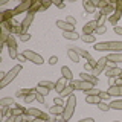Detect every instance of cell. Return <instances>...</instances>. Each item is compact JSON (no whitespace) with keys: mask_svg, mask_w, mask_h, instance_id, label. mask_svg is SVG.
I'll list each match as a JSON object with an SVG mask.
<instances>
[{"mask_svg":"<svg viewBox=\"0 0 122 122\" xmlns=\"http://www.w3.org/2000/svg\"><path fill=\"white\" fill-rule=\"evenodd\" d=\"M95 51L99 52H122V41H101V43H95Z\"/></svg>","mask_w":122,"mask_h":122,"instance_id":"cell-1","label":"cell"},{"mask_svg":"<svg viewBox=\"0 0 122 122\" xmlns=\"http://www.w3.org/2000/svg\"><path fill=\"white\" fill-rule=\"evenodd\" d=\"M107 32V28H105V25L104 26H98V29H96V35H102V34H105Z\"/></svg>","mask_w":122,"mask_h":122,"instance_id":"cell-40","label":"cell"},{"mask_svg":"<svg viewBox=\"0 0 122 122\" xmlns=\"http://www.w3.org/2000/svg\"><path fill=\"white\" fill-rule=\"evenodd\" d=\"M55 105H66V104H63V98H55Z\"/></svg>","mask_w":122,"mask_h":122,"instance_id":"cell-48","label":"cell"},{"mask_svg":"<svg viewBox=\"0 0 122 122\" xmlns=\"http://www.w3.org/2000/svg\"><path fill=\"white\" fill-rule=\"evenodd\" d=\"M56 122H69V121H66V119H60L58 121V119H56Z\"/></svg>","mask_w":122,"mask_h":122,"instance_id":"cell-50","label":"cell"},{"mask_svg":"<svg viewBox=\"0 0 122 122\" xmlns=\"http://www.w3.org/2000/svg\"><path fill=\"white\" fill-rule=\"evenodd\" d=\"M23 114H26V108H21V107H14V108H11V116L17 117V116H23Z\"/></svg>","mask_w":122,"mask_h":122,"instance_id":"cell-24","label":"cell"},{"mask_svg":"<svg viewBox=\"0 0 122 122\" xmlns=\"http://www.w3.org/2000/svg\"><path fill=\"white\" fill-rule=\"evenodd\" d=\"M34 5V2L32 0H25V2H21L20 5H17L12 9V15L15 17V15H18V14H21V12H29V9H30V6Z\"/></svg>","mask_w":122,"mask_h":122,"instance_id":"cell-5","label":"cell"},{"mask_svg":"<svg viewBox=\"0 0 122 122\" xmlns=\"http://www.w3.org/2000/svg\"><path fill=\"white\" fill-rule=\"evenodd\" d=\"M56 26L60 29H63V32H73L75 30V26L69 25L66 20H56Z\"/></svg>","mask_w":122,"mask_h":122,"instance_id":"cell-13","label":"cell"},{"mask_svg":"<svg viewBox=\"0 0 122 122\" xmlns=\"http://www.w3.org/2000/svg\"><path fill=\"white\" fill-rule=\"evenodd\" d=\"M113 122H119V121H113Z\"/></svg>","mask_w":122,"mask_h":122,"instance_id":"cell-52","label":"cell"},{"mask_svg":"<svg viewBox=\"0 0 122 122\" xmlns=\"http://www.w3.org/2000/svg\"><path fill=\"white\" fill-rule=\"evenodd\" d=\"M61 76H63V78H66V79H69V81H73V73H72V70L67 66H63V67H61Z\"/></svg>","mask_w":122,"mask_h":122,"instance_id":"cell-19","label":"cell"},{"mask_svg":"<svg viewBox=\"0 0 122 122\" xmlns=\"http://www.w3.org/2000/svg\"><path fill=\"white\" fill-rule=\"evenodd\" d=\"M81 40L84 41V43H95V41H96V37L95 35H82Z\"/></svg>","mask_w":122,"mask_h":122,"instance_id":"cell-37","label":"cell"},{"mask_svg":"<svg viewBox=\"0 0 122 122\" xmlns=\"http://www.w3.org/2000/svg\"><path fill=\"white\" fill-rule=\"evenodd\" d=\"M75 107H76V96H75V95H72V96H69L67 101H66V105H64V113H63V119L70 121V117L73 116V113H75Z\"/></svg>","mask_w":122,"mask_h":122,"instance_id":"cell-3","label":"cell"},{"mask_svg":"<svg viewBox=\"0 0 122 122\" xmlns=\"http://www.w3.org/2000/svg\"><path fill=\"white\" fill-rule=\"evenodd\" d=\"M63 37L64 38H67V40H78V38H81L79 37V34L78 32H63Z\"/></svg>","mask_w":122,"mask_h":122,"instance_id":"cell-28","label":"cell"},{"mask_svg":"<svg viewBox=\"0 0 122 122\" xmlns=\"http://www.w3.org/2000/svg\"><path fill=\"white\" fill-rule=\"evenodd\" d=\"M69 49H73V51H75L76 53H78L79 56H82V58H86L87 61H89V60L92 58L89 52H87V51H84V49H81V47H78V46H75V47H73V46H70V47H69Z\"/></svg>","mask_w":122,"mask_h":122,"instance_id":"cell-18","label":"cell"},{"mask_svg":"<svg viewBox=\"0 0 122 122\" xmlns=\"http://www.w3.org/2000/svg\"><path fill=\"white\" fill-rule=\"evenodd\" d=\"M20 72H21V64H15L9 72H6L2 76V79H0V89H5L9 82H12V79H15V76L20 73Z\"/></svg>","mask_w":122,"mask_h":122,"instance_id":"cell-2","label":"cell"},{"mask_svg":"<svg viewBox=\"0 0 122 122\" xmlns=\"http://www.w3.org/2000/svg\"><path fill=\"white\" fill-rule=\"evenodd\" d=\"M114 34H117V35H122V28H121V26H114Z\"/></svg>","mask_w":122,"mask_h":122,"instance_id":"cell-46","label":"cell"},{"mask_svg":"<svg viewBox=\"0 0 122 122\" xmlns=\"http://www.w3.org/2000/svg\"><path fill=\"white\" fill-rule=\"evenodd\" d=\"M51 5H53V2H43V9H47V8H51Z\"/></svg>","mask_w":122,"mask_h":122,"instance_id":"cell-45","label":"cell"},{"mask_svg":"<svg viewBox=\"0 0 122 122\" xmlns=\"http://www.w3.org/2000/svg\"><path fill=\"white\" fill-rule=\"evenodd\" d=\"M86 102L87 104H99L101 102V98L99 96H86Z\"/></svg>","mask_w":122,"mask_h":122,"instance_id":"cell-32","label":"cell"},{"mask_svg":"<svg viewBox=\"0 0 122 122\" xmlns=\"http://www.w3.org/2000/svg\"><path fill=\"white\" fill-rule=\"evenodd\" d=\"M21 122H30V121H28V119H23V121H21Z\"/></svg>","mask_w":122,"mask_h":122,"instance_id":"cell-51","label":"cell"},{"mask_svg":"<svg viewBox=\"0 0 122 122\" xmlns=\"http://www.w3.org/2000/svg\"><path fill=\"white\" fill-rule=\"evenodd\" d=\"M66 86H67V84H66V78H63V76H61L58 81L55 82V90L58 92V93H61V92L64 90V87H66Z\"/></svg>","mask_w":122,"mask_h":122,"instance_id":"cell-23","label":"cell"},{"mask_svg":"<svg viewBox=\"0 0 122 122\" xmlns=\"http://www.w3.org/2000/svg\"><path fill=\"white\" fill-rule=\"evenodd\" d=\"M12 104H14V98L6 96V98L0 99V105H2V107H9V105H12Z\"/></svg>","mask_w":122,"mask_h":122,"instance_id":"cell-29","label":"cell"},{"mask_svg":"<svg viewBox=\"0 0 122 122\" xmlns=\"http://www.w3.org/2000/svg\"><path fill=\"white\" fill-rule=\"evenodd\" d=\"M107 61L108 63H122V52H113V53H108L107 55Z\"/></svg>","mask_w":122,"mask_h":122,"instance_id":"cell-15","label":"cell"},{"mask_svg":"<svg viewBox=\"0 0 122 122\" xmlns=\"http://www.w3.org/2000/svg\"><path fill=\"white\" fill-rule=\"evenodd\" d=\"M8 52H9V56H11L12 60L18 58V52H17V49H8Z\"/></svg>","mask_w":122,"mask_h":122,"instance_id":"cell-39","label":"cell"},{"mask_svg":"<svg viewBox=\"0 0 122 122\" xmlns=\"http://www.w3.org/2000/svg\"><path fill=\"white\" fill-rule=\"evenodd\" d=\"M82 6H84V9H86V14H95L96 12V6L93 5V2H90V0H84L82 2Z\"/></svg>","mask_w":122,"mask_h":122,"instance_id":"cell-16","label":"cell"},{"mask_svg":"<svg viewBox=\"0 0 122 122\" xmlns=\"http://www.w3.org/2000/svg\"><path fill=\"white\" fill-rule=\"evenodd\" d=\"M114 11H116V6L113 5V3H110V5H107L104 9H101V12L105 15V17H110V15L114 14Z\"/></svg>","mask_w":122,"mask_h":122,"instance_id":"cell-20","label":"cell"},{"mask_svg":"<svg viewBox=\"0 0 122 122\" xmlns=\"http://www.w3.org/2000/svg\"><path fill=\"white\" fill-rule=\"evenodd\" d=\"M6 46H8V49H17V41H15V37L14 35L9 37V40L6 41Z\"/></svg>","mask_w":122,"mask_h":122,"instance_id":"cell-31","label":"cell"},{"mask_svg":"<svg viewBox=\"0 0 122 122\" xmlns=\"http://www.w3.org/2000/svg\"><path fill=\"white\" fill-rule=\"evenodd\" d=\"M99 98H101V101H107V99H110L108 92H101V93H99Z\"/></svg>","mask_w":122,"mask_h":122,"instance_id":"cell-41","label":"cell"},{"mask_svg":"<svg viewBox=\"0 0 122 122\" xmlns=\"http://www.w3.org/2000/svg\"><path fill=\"white\" fill-rule=\"evenodd\" d=\"M53 5H55V6H58V8H60V9H63V8H64V6H66V5H64V3H63V2H56V0H55V2H53Z\"/></svg>","mask_w":122,"mask_h":122,"instance_id":"cell-47","label":"cell"},{"mask_svg":"<svg viewBox=\"0 0 122 122\" xmlns=\"http://www.w3.org/2000/svg\"><path fill=\"white\" fill-rule=\"evenodd\" d=\"M98 21L96 20H92L89 23H86L84 25V28H82V35H93V32H96V29H98Z\"/></svg>","mask_w":122,"mask_h":122,"instance_id":"cell-9","label":"cell"},{"mask_svg":"<svg viewBox=\"0 0 122 122\" xmlns=\"http://www.w3.org/2000/svg\"><path fill=\"white\" fill-rule=\"evenodd\" d=\"M78 122H95V119H93V117H86V119H81Z\"/></svg>","mask_w":122,"mask_h":122,"instance_id":"cell-49","label":"cell"},{"mask_svg":"<svg viewBox=\"0 0 122 122\" xmlns=\"http://www.w3.org/2000/svg\"><path fill=\"white\" fill-rule=\"evenodd\" d=\"M108 95L113 98H122V86H117V84H113V86L108 87Z\"/></svg>","mask_w":122,"mask_h":122,"instance_id":"cell-11","label":"cell"},{"mask_svg":"<svg viewBox=\"0 0 122 122\" xmlns=\"http://www.w3.org/2000/svg\"><path fill=\"white\" fill-rule=\"evenodd\" d=\"M34 21V14H30V12H28L25 15V18H23V21L20 23V26H21V30H23V34H28L26 30L29 29V26H30V23Z\"/></svg>","mask_w":122,"mask_h":122,"instance_id":"cell-10","label":"cell"},{"mask_svg":"<svg viewBox=\"0 0 122 122\" xmlns=\"http://www.w3.org/2000/svg\"><path fill=\"white\" fill-rule=\"evenodd\" d=\"M23 56H25V58L28 60V61H30V63L37 64V66H41V64L44 63L43 56H41V55H38V53H35L34 51H30V49H26V51L23 52Z\"/></svg>","mask_w":122,"mask_h":122,"instance_id":"cell-4","label":"cell"},{"mask_svg":"<svg viewBox=\"0 0 122 122\" xmlns=\"http://www.w3.org/2000/svg\"><path fill=\"white\" fill-rule=\"evenodd\" d=\"M58 63V56H51V58H49V64H51V66H55V64Z\"/></svg>","mask_w":122,"mask_h":122,"instance_id":"cell-43","label":"cell"},{"mask_svg":"<svg viewBox=\"0 0 122 122\" xmlns=\"http://www.w3.org/2000/svg\"><path fill=\"white\" fill-rule=\"evenodd\" d=\"M107 56H101L98 61H96V66L93 67V70H92V73H93L95 76H98L99 73H102V72H105V69H107Z\"/></svg>","mask_w":122,"mask_h":122,"instance_id":"cell-6","label":"cell"},{"mask_svg":"<svg viewBox=\"0 0 122 122\" xmlns=\"http://www.w3.org/2000/svg\"><path fill=\"white\" fill-rule=\"evenodd\" d=\"M66 21L69 23V25H72V26H75V25H76V20H75L73 15H69V17L66 18Z\"/></svg>","mask_w":122,"mask_h":122,"instance_id":"cell-42","label":"cell"},{"mask_svg":"<svg viewBox=\"0 0 122 122\" xmlns=\"http://www.w3.org/2000/svg\"><path fill=\"white\" fill-rule=\"evenodd\" d=\"M40 9H43V3H41V2H34V5L30 6L29 12L30 14H35L37 11H40Z\"/></svg>","mask_w":122,"mask_h":122,"instance_id":"cell-30","label":"cell"},{"mask_svg":"<svg viewBox=\"0 0 122 122\" xmlns=\"http://www.w3.org/2000/svg\"><path fill=\"white\" fill-rule=\"evenodd\" d=\"M37 99V95H35V92H32V93H29V95H26L25 98H23V101H25V104H29V102H32V101H35Z\"/></svg>","mask_w":122,"mask_h":122,"instance_id":"cell-36","label":"cell"},{"mask_svg":"<svg viewBox=\"0 0 122 122\" xmlns=\"http://www.w3.org/2000/svg\"><path fill=\"white\" fill-rule=\"evenodd\" d=\"M105 75H107V78H119L122 75V69H119V67H107L105 69Z\"/></svg>","mask_w":122,"mask_h":122,"instance_id":"cell-12","label":"cell"},{"mask_svg":"<svg viewBox=\"0 0 122 122\" xmlns=\"http://www.w3.org/2000/svg\"><path fill=\"white\" fill-rule=\"evenodd\" d=\"M70 86H73V89L75 90H82V92H87V90H90L92 87H95L93 84H90V82H87V81H82V79H73V81H70Z\"/></svg>","mask_w":122,"mask_h":122,"instance_id":"cell-7","label":"cell"},{"mask_svg":"<svg viewBox=\"0 0 122 122\" xmlns=\"http://www.w3.org/2000/svg\"><path fill=\"white\" fill-rule=\"evenodd\" d=\"M26 114H29V116H32V117H37V119L49 121V114L43 113L41 110H38V108H34V107H30V108H26Z\"/></svg>","mask_w":122,"mask_h":122,"instance_id":"cell-8","label":"cell"},{"mask_svg":"<svg viewBox=\"0 0 122 122\" xmlns=\"http://www.w3.org/2000/svg\"><path fill=\"white\" fill-rule=\"evenodd\" d=\"M73 90H75L73 86L69 84V86H66V87H64V90L60 93V98H69V96H72V95H73Z\"/></svg>","mask_w":122,"mask_h":122,"instance_id":"cell-21","label":"cell"},{"mask_svg":"<svg viewBox=\"0 0 122 122\" xmlns=\"http://www.w3.org/2000/svg\"><path fill=\"white\" fill-rule=\"evenodd\" d=\"M98 108L101 110V112H108V110H110V104H107V102L101 101V102L98 104Z\"/></svg>","mask_w":122,"mask_h":122,"instance_id":"cell-38","label":"cell"},{"mask_svg":"<svg viewBox=\"0 0 122 122\" xmlns=\"http://www.w3.org/2000/svg\"><path fill=\"white\" fill-rule=\"evenodd\" d=\"M20 40L23 41V43H25V41H29L30 40V35H29V34H23V35H20Z\"/></svg>","mask_w":122,"mask_h":122,"instance_id":"cell-44","label":"cell"},{"mask_svg":"<svg viewBox=\"0 0 122 122\" xmlns=\"http://www.w3.org/2000/svg\"><path fill=\"white\" fill-rule=\"evenodd\" d=\"M67 56L73 61V63H78V61H79V55L73 51V49H67Z\"/></svg>","mask_w":122,"mask_h":122,"instance_id":"cell-26","label":"cell"},{"mask_svg":"<svg viewBox=\"0 0 122 122\" xmlns=\"http://www.w3.org/2000/svg\"><path fill=\"white\" fill-rule=\"evenodd\" d=\"M110 108L112 110H122V99H114L110 102Z\"/></svg>","mask_w":122,"mask_h":122,"instance_id":"cell-27","label":"cell"},{"mask_svg":"<svg viewBox=\"0 0 122 122\" xmlns=\"http://www.w3.org/2000/svg\"><path fill=\"white\" fill-rule=\"evenodd\" d=\"M34 92H37V93H40V95H43V96H46V95H49V89H46V87L43 86H37L35 89H34Z\"/></svg>","mask_w":122,"mask_h":122,"instance_id":"cell-33","label":"cell"},{"mask_svg":"<svg viewBox=\"0 0 122 122\" xmlns=\"http://www.w3.org/2000/svg\"><path fill=\"white\" fill-rule=\"evenodd\" d=\"M38 86H43V87H46V89H49V90L55 89V82H52V81H40Z\"/></svg>","mask_w":122,"mask_h":122,"instance_id":"cell-34","label":"cell"},{"mask_svg":"<svg viewBox=\"0 0 122 122\" xmlns=\"http://www.w3.org/2000/svg\"><path fill=\"white\" fill-rule=\"evenodd\" d=\"M107 18H108V17H105V15L102 14V12H95V20L98 21V25H99V26H104V23H105Z\"/></svg>","mask_w":122,"mask_h":122,"instance_id":"cell-25","label":"cell"},{"mask_svg":"<svg viewBox=\"0 0 122 122\" xmlns=\"http://www.w3.org/2000/svg\"><path fill=\"white\" fill-rule=\"evenodd\" d=\"M121 17H122V11L116 9V11H114V14H113V15H110V17H108V20H110V23H112V25H114V26H116Z\"/></svg>","mask_w":122,"mask_h":122,"instance_id":"cell-22","label":"cell"},{"mask_svg":"<svg viewBox=\"0 0 122 122\" xmlns=\"http://www.w3.org/2000/svg\"><path fill=\"white\" fill-rule=\"evenodd\" d=\"M49 113L53 114V116H63L64 113V105H52L49 108Z\"/></svg>","mask_w":122,"mask_h":122,"instance_id":"cell-17","label":"cell"},{"mask_svg":"<svg viewBox=\"0 0 122 122\" xmlns=\"http://www.w3.org/2000/svg\"><path fill=\"white\" fill-rule=\"evenodd\" d=\"M99 93H101V90L96 89V87H92L90 90L86 92V96H99Z\"/></svg>","mask_w":122,"mask_h":122,"instance_id":"cell-35","label":"cell"},{"mask_svg":"<svg viewBox=\"0 0 122 122\" xmlns=\"http://www.w3.org/2000/svg\"><path fill=\"white\" fill-rule=\"evenodd\" d=\"M81 79H82V81L90 82V84H93V86H96V84H98V76H95L93 73H87L86 70L81 73Z\"/></svg>","mask_w":122,"mask_h":122,"instance_id":"cell-14","label":"cell"}]
</instances>
